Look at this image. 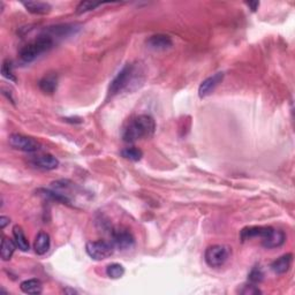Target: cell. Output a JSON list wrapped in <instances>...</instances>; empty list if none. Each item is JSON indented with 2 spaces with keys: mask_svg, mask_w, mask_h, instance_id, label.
I'll use <instances>...</instances> for the list:
<instances>
[{
  "mask_svg": "<svg viewBox=\"0 0 295 295\" xmlns=\"http://www.w3.org/2000/svg\"><path fill=\"white\" fill-rule=\"evenodd\" d=\"M156 122L149 114H141L132 119L122 132V139L128 143L149 139L155 134Z\"/></svg>",
  "mask_w": 295,
  "mask_h": 295,
  "instance_id": "1",
  "label": "cell"
},
{
  "mask_svg": "<svg viewBox=\"0 0 295 295\" xmlns=\"http://www.w3.org/2000/svg\"><path fill=\"white\" fill-rule=\"evenodd\" d=\"M52 45L53 40L51 36L42 35L20 50V58L26 63H32L41 55L48 52L52 48Z\"/></svg>",
  "mask_w": 295,
  "mask_h": 295,
  "instance_id": "2",
  "label": "cell"
},
{
  "mask_svg": "<svg viewBox=\"0 0 295 295\" xmlns=\"http://www.w3.org/2000/svg\"><path fill=\"white\" fill-rule=\"evenodd\" d=\"M231 256V248L224 244H213L206 248L204 259L210 267H221Z\"/></svg>",
  "mask_w": 295,
  "mask_h": 295,
  "instance_id": "3",
  "label": "cell"
},
{
  "mask_svg": "<svg viewBox=\"0 0 295 295\" xmlns=\"http://www.w3.org/2000/svg\"><path fill=\"white\" fill-rule=\"evenodd\" d=\"M135 74V67L133 65L127 64L126 66L122 67V70L118 73V75L113 79V81L111 82L109 93L110 95H117L121 93L122 90H125L126 88L129 86L130 81H132Z\"/></svg>",
  "mask_w": 295,
  "mask_h": 295,
  "instance_id": "4",
  "label": "cell"
},
{
  "mask_svg": "<svg viewBox=\"0 0 295 295\" xmlns=\"http://www.w3.org/2000/svg\"><path fill=\"white\" fill-rule=\"evenodd\" d=\"M87 254L95 260H103L112 256L114 251V246L112 242L107 241H90L86 246Z\"/></svg>",
  "mask_w": 295,
  "mask_h": 295,
  "instance_id": "5",
  "label": "cell"
},
{
  "mask_svg": "<svg viewBox=\"0 0 295 295\" xmlns=\"http://www.w3.org/2000/svg\"><path fill=\"white\" fill-rule=\"evenodd\" d=\"M111 242L119 250H128L135 244V239L128 229L114 228L111 231Z\"/></svg>",
  "mask_w": 295,
  "mask_h": 295,
  "instance_id": "6",
  "label": "cell"
},
{
  "mask_svg": "<svg viewBox=\"0 0 295 295\" xmlns=\"http://www.w3.org/2000/svg\"><path fill=\"white\" fill-rule=\"evenodd\" d=\"M10 145L17 150L25 152H36L40 150L41 144L33 137L21 135V134H12L10 136Z\"/></svg>",
  "mask_w": 295,
  "mask_h": 295,
  "instance_id": "7",
  "label": "cell"
},
{
  "mask_svg": "<svg viewBox=\"0 0 295 295\" xmlns=\"http://www.w3.org/2000/svg\"><path fill=\"white\" fill-rule=\"evenodd\" d=\"M223 79L224 73H216L214 75L205 79L204 81L200 84V88H198V96H200V98H204L206 96L211 94L212 91L219 86V83L223 81Z\"/></svg>",
  "mask_w": 295,
  "mask_h": 295,
  "instance_id": "8",
  "label": "cell"
},
{
  "mask_svg": "<svg viewBox=\"0 0 295 295\" xmlns=\"http://www.w3.org/2000/svg\"><path fill=\"white\" fill-rule=\"evenodd\" d=\"M271 231L272 227H270V226H250V227H246L241 231L240 237L242 241L251 240L255 239V237L264 239Z\"/></svg>",
  "mask_w": 295,
  "mask_h": 295,
  "instance_id": "9",
  "label": "cell"
},
{
  "mask_svg": "<svg viewBox=\"0 0 295 295\" xmlns=\"http://www.w3.org/2000/svg\"><path fill=\"white\" fill-rule=\"evenodd\" d=\"M147 45L149 49L155 50V51H164V50L170 49L173 45V42L170 36L157 34V35H152L148 38Z\"/></svg>",
  "mask_w": 295,
  "mask_h": 295,
  "instance_id": "10",
  "label": "cell"
},
{
  "mask_svg": "<svg viewBox=\"0 0 295 295\" xmlns=\"http://www.w3.org/2000/svg\"><path fill=\"white\" fill-rule=\"evenodd\" d=\"M286 235L285 233L280 229H274L272 228V231L267 234V236L262 239V246L266 249H273L281 247L285 243Z\"/></svg>",
  "mask_w": 295,
  "mask_h": 295,
  "instance_id": "11",
  "label": "cell"
},
{
  "mask_svg": "<svg viewBox=\"0 0 295 295\" xmlns=\"http://www.w3.org/2000/svg\"><path fill=\"white\" fill-rule=\"evenodd\" d=\"M32 163H33L34 166L42 168V170H47V171L55 170V168L59 166V160L57 159L55 156H52L50 154L34 157Z\"/></svg>",
  "mask_w": 295,
  "mask_h": 295,
  "instance_id": "12",
  "label": "cell"
},
{
  "mask_svg": "<svg viewBox=\"0 0 295 295\" xmlns=\"http://www.w3.org/2000/svg\"><path fill=\"white\" fill-rule=\"evenodd\" d=\"M50 247H51V239H50V235L48 233H38L35 242H34V249H35L36 254L45 255L50 250Z\"/></svg>",
  "mask_w": 295,
  "mask_h": 295,
  "instance_id": "13",
  "label": "cell"
},
{
  "mask_svg": "<svg viewBox=\"0 0 295 295\" xmlns=\"http://www.w3.org/2000/svg\"><path fill=\"white\" fill-rule=\"evenodd\" d=\"M292 259H293V255L292 254L282 255L271 264V270L273 271L275 274L286 273V272L289 270L290 263H292Z\"/></svg>",
  "mask_w": 295,
  "mask_h": 295,
  "instance_id": "14",
  "label": "cell"
},
{
  "mask_svg": "<svg viewBox=\"0 0 295 295\" xmlns=\"http://www.w3.org/2000/svg\"><path fill=\"white\" fill-rule=\"evenodd\" d=\"M28 12L37 15H45L51 12V5L43 2H26L22 3Z\"/></svg>",
  "mask_w": 295,
  "mask_h": 295,
  "instance_id": "15",
  "label": "cell"
},
{
  "mask_svg": "<svg viewBox=\"0 0 295 295\" xmlns=\"http://www.w3.org/2000/svg\"><path fill=\"white\" fill-rule=\"evenodd\" d=\"M40 89L45 94H53L58 87V78L55 74H50L44 76L43 79L38 82Z\"/></svg>",
  "mask_w": 295,
  "mask_h": 295,
  "instance_id": "16",
  "label": "cell"
},
{
  "mask_svg": "<svg viewBox=\"0 0 295 295\" xmlns=\"http://www.w3.org/2000/svg\"><path fill=\"white\" fill-rule=\"evenodd\" d=\"M20 288L26 294H41L43 292V283L40 279H28L21 282Z\"/></svg>",
  "mask_w": 295,
  "mask_h": 295,
  "instance_id": "17",
  "label": "cell"
},
{
  "mask_svg": "<svg viewBox=\"0 0 295 295\" xmlns=\"http://www.w3.org/2000/svg\"><path fill=\"white\" fill-rule=\"evenodd\" d=\"M13 236H14V242L17 244V247L22 251H28L29 250V241L25 235L24 229L21 226H14L13 227Z\"/></svg>",
  "mask_w": 295,
  "mask_h": 295,
  "instance_id": "18",
  "label": "cell"
},
{
  "mask_svg": "<svg viewBox=\"0 0 295 295\" xmlns=\"http://www.w3.org/2000/svg\"><path fill=\"white\" fill-rule=\"evenodd\" d=\"M15 248H17V244H15L14 241H12L9 237H4L2 242V250H0V254H2V259L3 260H10L12 258V256L15 251Z\"/></svg>",
  "mask_w": 295,
  "mask_h": 295,
  "instance_id": "19",
  "label": "cell"
},
{
  "mask_svg": "<svg viewBox=\"0 0 295 295\" xmlns=\"http://www.w3.org/2000/svg\"><path fill=\"white\" fill-rule=\"evenodd\" d=\"M107 277L112 279H119L125 274V267L119 263H112L106 267Z\"/></svg>",
  "mask_w": 295,
  "mask_h": 295,
  "instance_id": "20",
  "label": "cell"
},
{
  "mask_svg": "<svg viewBox=\"0 0 295 295\" xmlns=\"http://www.w3.org/2000/svg\"><path fill=\"white\" fill-rule=\"evenodd\" d=\"M121 155L126 159L133 160V162H139V160L142 159V157H143V152H142L140 149L132 147L124 149V150L121 151Z\"/></svg>",
  "mask_w": 295,
  "mask_h": 295,
  "instance_id": "21",
  "label": "cell"
},
{
  "mask_svg": "<svg viewBox=\"0 0 295 295\" xmlns=\"http://www.w3.org/2000/svg\"><path fill=\"white\" fill-rule=\"evenodd\" d=\"M2 74L5 79L10 80V81L17 82V78H15L13 74V67H12V63L10 60H5L3 63L2 66Z\"/></svg>",
  "mask_w": 295,
  "mask_h": 295,
  "instance_id": "22",
  "label": "cell"
},
{
  "mask_svg": "<svg viewBox=\"0 0 295 295\" xmlns=\"http://www.w3.org/2000/svg\"><path fill=\"white\" fill-rule=\"evenodd\" d=\"M98 6H101V3H94V2H81L76 7V13L83 14L87 12H90L95 9H97Z\"/></svg>",
  "mask_w": 295,
  "mask_h": 295,
  "instance_id": "23",
  "label": "cell"
},
{
  "mask_svg": "<svg viewBox=\"0 0 295 295\" xmlns=\"http://www.w3.org/2000/svg\"><path fill=\"white\" fill-rule=\"evenodd\" d=\"M263 278H264V273L260 267H254V269L250 271V273L248 274V280L251 283H255V285L262 281Z\"/></svg>",
  "mask_w": 295,
  "mask_h": 295,
  "instance_id": "24",
  "label": "cell"
},
{
  "mask_svg": "<svg viewBox=\"0 0 295 295\" xmlns=\"http://www.w3.org/2000/svg\"><path fill=\"white\" fill-rule=\"evenodd\" d=\"M239 292L244 295H255V294H260L262 292L258 289V287L255 286V283H247V285H243L242 288H241Z\"/></svg>",
  "mask_w": 295,
  "mask_h": 295,
  "instance_id": "25",
  "label": "cell"
},
{
  "mask_svg": "<svg viewBox=\"0 0 295 295\" xmlns=\"http://www.w3.org/2000/svg\"><path fill=\"white\" fill-rule=\"evenodd\" d=\"M10 218L9 217H5V216H2L0 217V228L4 229L6 227V225L10 224Z\"/></svg>",
  "mask_w": 295,
  "mask_h": 295,
  "instance_id": "26",
  "label": "cell"
},
{
  "mask_svg": "<svg viewBox=\"0 0 295 295\" xmlns=\"http://www.w3.org/2000/svg\"><path fill=\"white\" fill-rule=\"evenodd\" d=\"M247 5H248V7H250V10L252 11V12H255L256 10L258 9V6H259V3L258 2H254V3H247Z\"/></svg>",
  "mask_w": 295,
  "mask_h": 295,
  "instance_id": "27",
  "label": "cell"
}]
</instances>
